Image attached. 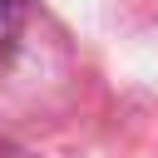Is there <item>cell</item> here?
Instances as JSON below:
<instances>
[{
  "label": "cell",
  "mask_w": 158,
  "mask_h": 158,
  "mask_svg": "<svg viewBox=\"0 0 158 158\" xmlns=\"http://www.w3.org/2000/svg\"><path fill=\"white\" fill-rule=\"evenodd\" d=\"M20 35H25V0H0V69L15 59Z\"/></svg>",
  "instance_id": "obj_1"
}]
</instances>
